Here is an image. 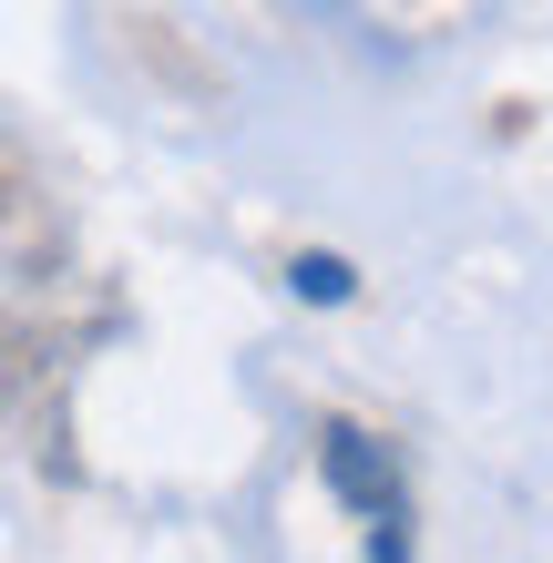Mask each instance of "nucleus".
Masks as SVG:
<instances>
[{
	"instance_id": "1",
	"label": "nucleus",
	"mask_w": 553,
	"mask_h": 563,
	"mask_svg": "<svg viewBox=\"0 0 553 563\" xmlns=\"http://www.w3.org/2000/svg\"><path fill=\"white\" fill-rule=\"evenodd\" d=\"M318 472H329V492L360 522H379V512H400V461H389V441H369L360 420H339L329 441H318Z\"/></svg>"
},
{
	"instance_id": "2",
	"label": "nucleus",
	"mask_w": 553,
	"mask_h": 563,
	"mask_svg": "<svg viewBox=\"0 0 553 563\" xmlns=\"http://www.w3.org/2000/svg\"><path fill=\"white\" fill-rule=\"evenodd\" d=\"M287 287H298L308 308H349V287H360V277H349V256H329V246H308L298 267H287Z\"/></svg>"
},
{
	"instance_id": "3",
	"label": "nucleus",
	"mask_w": 553,
	"mask_h": 563,
	"mask_svg": "<svg viewBox=\"0 0 553 563\" xmlns=\"http://www.w3.org/2000/svg\"><path fill=\"white\" fill-rule=\"evenodd\" d=\"M369 563H410V512H379V543H369Z\"/></svg>"
}]
</instances>
